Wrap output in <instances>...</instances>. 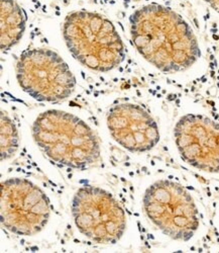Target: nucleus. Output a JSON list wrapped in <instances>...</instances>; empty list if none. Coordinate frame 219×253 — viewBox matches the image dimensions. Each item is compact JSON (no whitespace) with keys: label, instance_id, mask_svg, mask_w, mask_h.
<instances>
[{"label":"nucleus","instance_id":"nucleus-6","mask_svg":"<svg viewBox=\"0 0 219 253\" xmlns=\"http://www.w3.org/2000/svg\"><path fill=\"white\" fill-rule=\"evenodd\" d=\"M75 225L86 237L100 244H113L122 237L126 218L112 195L102 188H79L72 203Z\"/></svg>","mask_w":219,"mask_h":253},{"label":"nucleus","instance_id":"nucleus-5","mask_svg":"<svg viewBox=\"0 0 219 253\" xmlns=\"http://www.w3.org/2000/svg\"><path fill=\"white\" fill-rule=\"evenodd\" d=\"M16 78L20 87L38 101H62L76 86L67 63L54 51L42 48L24 51L19 56Z\"/></svg>","mask_w":219,"mask_h":253},{"label":"nucleus","instance_id":"nucleus-3","mask_svg":"<svg viewBox=\"0 0 219 253\" xmlns=\"http://www.w3.org/2000/svg\"><path fill=\"white\" fill-rule=\"evenodd\" d=\"M63 35L73 57L93 71L113 70L122 62L121 38L114 25L100 14L71 12L64 20Z\"/></svg>","mask_w":219,"mask_h":253},{"label":"nucleus","instance_id":"nucleus-11","mask_svg":"<svg viewBox=\"0 0 219 253\" xmlns=\"http://www.w3.org/2000/svg\"><path fill=\"white\" fill-rule=\"evenodd\" d=\"M1 159H9L18 149V133L13 121L6 114H1Z\"/></svg>","mask_w":219,"mask_h":253},{"label":"nucleus","instance_id":"nucleus-4","mask_svg":"<svg viewBox=\"0 0 219 253\" xmlns=\"http://www.w3.org/2000/svg\"><path fill=\"white\" fill-rule=\"evenodd\" d=\"M147 217L165 235L188 241L199 227V213L191 195L177 182L162 179L144 192Z\"/></svg>","mask_w":219,"mask_h":253},{"label":"nucleus","instance_id":"nucleus-7","mask_svg":"<svg viewBox=\"0 0 219 253\" xmlns=\"http://www.w3.org/2000/svg\"><path fill=\"white\" fill-rule=\"evenodd\" d=\"M50 201L31 181L9 178L1 183V224L11 233L32 236L46 227L50 219Z\"/></svg>","mask_w":219,"mask_h":253},{"label":"nucleus","instance_id":"nucleus-12","mask_svg":"<svg viewBox=\"0 0 219 253\" xmlns=\"http://www.w3.org/2000/svg\"><path fill=\"white\" fill-rule=\"evenodd\" d=\"M204 1L219 13V0H204Z\"/></svg>","mask_w":219,"mask_h":253},{"label":"nucleus","instance_id":"nucleus-8","mask_svg":"<svg viewBox=\"0 0 219 253\" xmlns=\"http://www.w3.org/2000/svg\"><path fill=\"white\" fill-rule=\"evenodd\" d=\"M182 159L195 168L219 172V124L203 114H186L174 130Z\"/></svg>","mask_w":219,"mask_h":253},{"label":"nucleus","instance_id":"nucleus-1","mask_svg":"<svg viewBox=\"0 0 219 253\" xmlns=\"http://www.w3.org/2000/svg\"><path fill=\"white\" fill-rule=\"evenodd\" d=\"M130 35L143 57L158 70H187L200 57L194 32L180 14L158 4H148L130 16Z\"/></svg>","mask_w":219,"mask_h":253},{"label":"nucleus","instance_id":"nucleus-10","mask_svg":"<svg viewBox=\"0 0 219 253\" xmlns=\"http://www.w3.org/2000/svg\"><path fill=\"white\" fill-rule=\"evenodd\" d=\"M27 16L14 0H1V50L14 47L23 36Z\"/></svg>","mask_w":219,"mask_h":253},{"label":"nucleus","instance_id":"nucleus-2","mask_svg":"<svg viewBox=\"0 0 219 253\" xmlns=\"http://www.w3.org/2000/svg\"><path fill=\"white\" fill-rule=\"evenodd\" d=\"M32 136L42 153L60 165L82 169L100 158L99 143L91 129L65 111L41 113L33 123Z\"/></svg>","mask_w":219,"mask_h":253},{"label":"nucleus","instance_id":"nucleus-9","mask_svg":"<svg viewBox=\"0 0 219 253\" xmlns=\"http://www.w3.org/2000/svg\"><path fill=\"white\" fill-rule=\"evenodd\" d=\"M106 122L112 138L130 152L149 151L160 141L156 121L137 104L114 105L107 114Z\"/></svg>","mask_w":219,"mask_h":253}]
</instances>
